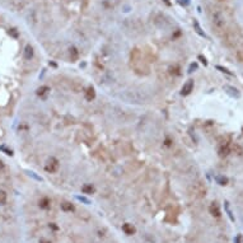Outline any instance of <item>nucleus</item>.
<instances>
[{"instance_id": "4", "label": "nucleus", "mask_w": 243, "mask_h": 243, "mask_svg": "<svg viewBox=\"0 0 243 243\" xmlns=\"http://www.w3.org/2000/svg\"><path fill=\"white\" fill-rule=\"evenodd\" d=\"M114 115H115V117L120 121V122H127V121L131 118V117L134 118V115H130L127 111H124V110H121V108H118V107L115 108Z\"/></svg>"}, {"instance_id": "28", "label": "nucleus", "mask_w": 243, "mask_h": 243, "mask_svg": "<svg viewBox=\"0 0 243 243\" xmlns=\"http://www.w3.org/2000/svg\"><path fill=\"white\" fill-rule=\"evenodd\" d=\"M0 150H4L6 155H13V152H12V150H9L8 148H5V146H0Z\"/></svg>"}, {"instance_id": "10", "label": "nucleus", "mask_w": 243, "mask_h": 243, "mask_svg": "<svg viewBox=\"0 0 243 243\" xmlns=\"http://www.w3.org/2000/svg\"><path fill=\"white\" fill-rule=\"evenodd\" d=\"M168 75L171 76H179L181 75V66L177 64H172L168 68Z\"/></svg>"}, {"instance_id": "30", "label": "nucleus", "mask_w": 243, "mask_h": 243, "mask_svg": "<svg viewBox=\"0 0 243 243\" xmlns=\"http://www.w3.org/2000/svg\"><path fill=\"white\" fill-rule=\"evenodd\" d=\"M241 239H242V236L238 234V236L236 237V239H234V243H241Z\"/></svg>"}, {"instance_id": "17", "label": "nucleus", "mask_w": 243, "mask_h": 243, "mask_svg": "<svg viewBox=\"0 0 243 243\" xmlns=\"http://www.w3.org/2000/svg\"><path fill=\"white\" fill-rule=\"evenodd\" d=\"M69 54H70V60L73 63L76 61L78 57H79V51H78V48L74 47V46H71L70 48H69Z\"/></svg>"}, {"instance_id": "29", "label": "nucleus", "mask_w": 243, "mask_h": 243, "mask_svg": "<svg viewBox=\"0 0 243 243\" xmlns=\"http://www.w3.org/2000/svg\"><path fill=\"white\" fill-rule=\"evenodd\" d=\"M78 200H80V201H83V202H85V204H89V200H88V199L82 197V196H78Z\"/></svg>"}, {"instance_id": "9", "label": "nucleus", "mask_w": 243, "mask_h": 243, "mask_svg": "<svg viewBox=\"0 0 243 243\" xmlns=\"http://www.w3.org/2000/svg\"><path fill=\"white\" fill-rule=\"evenodd\" d=\"M194 85H195L194 80H192V79H188L183 85H182V88H181V94H182V95H188V94H191V92L194 91Z\"/></svg>"}, {"instance_id": "31", "label": "nucleus", "mask_w": 243, "mask_h": 243, "mask_svg": "<svg viewBox=\"0 0 243 243\" xmlns=\"http://www.w3.org/2000/svg\"><path fill=\"white\" fill-rule=\"evenodd\" d=\"M3 169H4V162L0 160V171H3Z\"/></svg>"}, {"instance_id": "7", "label": "nucleus", "mask_w": 243, "mask_h": 243, "mask_svg": "<svg viewBox=\"0 0 243 243\" xmlns=\"http://www.w3.org/2000/svg\"><path fill=\"white\" fill-rule=\"evenodd\" d=\"M230 153V143L229 141H222L218 148V154L220 157H227Z\"/></svg>"}, {"instance_id": "8", "label": "nucleus", "mask_w": 243, "mask_h": 243, "mask_svg": "<svg viewBox=\"0 0 243 243\" xmlns=\"http://www.w3.org/2000/svg\"><path fill=\"white\" fill-rule=\"evenodd\" d=\"M223 89H224V92H227L230 97H233V98H241V92L236 88V87H233V85H228V84H225L224 87H223Z\"/></svg>"}, {"instance_id": "25", "label": "nucleus", "mask_w": 243, "mask_h": 243, "mask_svg": "<svg viewBox=\"0 0 243 243\" xmlns=\"http://www.w3.org/2000/svg\"><path fill=\"white\" fill-rule=\"evenodd\" d=\"M196 69H197V64H196V63L191 64V65H190V68H188V73H190V74H191V73H194V71L196 70Z\"/></svg>"}, {"instance_id": "19", "label": "nucleus", "mask_w": 243, "mask_h": 243, "mask_svg": "<svg viewBox=\"0 0 243 243\" xmlns=\"http://www.w3.org/2000/svg\"><path fill=\"white\" fill-rule=\"evenodd\" d=\"M51 206V201L48 197H42L40 200V207L41 209H48V207Z\"/></svg>"}, {"instance_id": "21", "label": "nucleus", "mask_w": 243, "mask_h": 243, "mask_svg": "<svg viewBox=\"0 0 243 243\" xmlns=\"http://www.w3.org/2000/svg\"><path fill=\"white\" fill-rule=\"evenodd\" d=\"M8 201V195L4 190H0V205H5Z\"/></svg>"}, {"instance_id": "14", "label": "nucleus", "mask_w": 243, "mask_h": 243, "mask_svg": "<svg viewBox=\"0 0 243 243\" xmlns=\"http://www.w3.org/2000/svg\"><path fill=\"white\" fill-rule=\"evenodd\" d=\"M122 230L125 232V234H127V236H133V234L135 233L134 225L130 224V223H125V224L122 225Z\"/></svg>"}, {"instance_id": "3", "label": "nucleus", "mask_w": 243, "mask_h": 243, "mask_svg": "<svg viewBox=\"0 0 243 243\" xmlns=\"http://www.w3.org/2000/svg\"><path fill=\"white\" fill-rule=\"evenodd\" d=\"M211 22H213V25L216 29H223L224 25H225V17H224V14L222 12L216 10L215 13H213Z\"/></svg>"}, {"instance_id": "26", "label": "nucleus", "mask_w": 243, "mask_h": 243, "mask_svg": "<svg viewBox=\"0 0 243 243\" xmlns=\"http://www.w3.org/2000/svg\"><path fill=\"white\" fill-rule=\"evenodd\" d=\"M197 59L200 60V61H201V63H202L205 66H207V60H206V57H205V56H202V55H199V56H197Z\"/></svg>"}, {"instance_id": "16", "label": "nucleus", "mask_w": 243, "mask_h": 243, "mask_svg": "<svg viewBox=\"0 0 243 243\" xmlns=\"http://www.w3.org/2000/svg\"><path fill=\"white\" fill-rule=\"evenodd\" d=\"M94 98H95V89L93 88V87H88V89H87V92H85V99L92 102Z\"/></svg>"}, {"instance_id": "20", "label": "nucleus", "mask_w": 243, "mask_h": 243, "mask_svg": "<svg viewBox=\"0 0 243 243\" xmlns=\"http://www.w3.org/2000/svg\"><path fill=\"white\" fill-rule=\"evenodd\" d=\"M82 192H83V194H85V195H91V194H93V192H94V186H93V185H89V183L84 185V186L82 187Z\"/></svg>"}, {"instance_id": "13", "label": "nucleus", "mask_w": 243, "mask_h": 243, "mask_svg": "<svg viewBox=\"0 0 243 243\" xmlns=\"http://www.w3.org/2000/svg\"><path fill=\"white\" fill-rule=\"evenodd\" d=\"M215 181H216V183L220 185V186H225V185H228V182H229L228 177H227V176H224V175H216V176H215Z\"/></svg>"}, {"instance_id": "18", "label": "nucleus", "mask_w": 243, "mask_h": 243, "mask_svg": "<svg viewBox=\"0 0 243 243\" xmlns=\"http://www.w3.org/2000/svg\"><path fill=\"white\" fill-rule=\"evenodd\" d=\"M48 92H50V87H47V85H42V87H40V88L36 91V94H37V95H40V97H43V95H46Z\"/></svg>"}, {"instance_id": "5", "label": "nucleus", "mask_w": 243, "mask_h": 243, "mask_svg": "<svg viewBox=\"0 0 243 243\" xmlns=\"http://www.w3.org/2000/svg\"><path fill=\"white\" fill-rule=\"evenodd\" d=\"M59 168H60V163H59V160L56 159V158H50L48 160H47V163L45 164V171L47 172V173H56L57 171H59Z\"/></svg>"}, {"instance_id": "32", "label": "nucleus", "mask_w": 243, "mask_h": 243, "mask_svg": "<svg viewBox=\"0 0 243 243\" xmlns=\"http://www.w3.org/2000/svg\"><path fill=\"white\" fill-rule=\"evenodd\" d=\"M188 3H190V0H185V5H186V4H188Z\"/></svg>"}, {"instance_id": "27", "label": "nucleus", "mask_w": 243, "mask_h": 243, "mask_svg": "<svg viewBox=\"0 0 243 243\" xmlns=\"http://www.w3.org/2000/svg\"><path fill=\"white\" fill-rule=\"evenodd\" d=\"M224 204H225V209H227V213H228V215H229V218H230V220H234V218H233V215H232V213H230V210H229V206H228V201H225Z\"/></svg>"}, {"instance_id": "6", "label": "nucleus", "mask_w": 243, "mask_h": 243, "mask_svg": "<svg viewBox=\"0 0 243 243\" xmlns=\"http://www.w3.org/2000/svg\"><path fill=\"white\" fill-rule=\"evenodd\" d=\"M190 192L196 196H202L205 195V187L202 186L201 182H196V183H194L190 187Z\"/></svg>"}, {"instance_id": "2", "label": "nucleus", "mask_w": 243, "mask_h": 243, "mask_svg": "<svg viewBox=\"0 0 243 243\" xmlns=\"http://www.w3.org/2000/svg\"><path fill=\"white\" fill-rule=\"evenodd\" d=\"M118 98L126 103H130V105H144L148 101L145 93H141L139 91H125L118 95Z\"/></svg>"}, {"instance_id": "22", "label": "nucleus", "mask_w": 243, "mask_h": 243, "mask_svg": "<svg viewBox=\"0 0 243 243\" xmlns=\"http://www.w3.org/2000/svg\"><path fill=\"white\" fill-rule=\"evenodd\" d=\"M194 28H195V31H196V33L197 34H200V36H202V37H206V34H205V32L201 29V27H200V24H199L196 21L194 22Z\"/></svg>"}, {"instance_id": "24", "label": "nucleus", "mask_w": 243, "mask_h": 243, "mask_svg": "<svg viewBox=\"0 0 243 243\" xmlns=\"http://www.w3.org/2000/svg\"><path fill=\"white\" fill-rule=\"evenodd\" d=\"M9 34H10L12 37H14V38H17V37L19 36V34H18V31H17L15 28H10V29H9Z\"/></svg>"}, {"instance_id": "1", "label": "nucleus", "mask_w": 243, "mask_h": 243, "mask_svg": "<svg viewBox=\"0 0 243 243\" xmlns=\"http://www.w3.org/2000/svg\"><path fill=\"white\" fill-rule=\"evenodd\" d=\"M130 66L137 75H149L150 74V66L149 63L143 55V52L139 48H134L130 52Z\"/></svg>"}, {"instance_id": "15", "label": "nucleus", "mask_w": 243, "mask_h": 243, "mask_svg": "<svg viewBox=\"0 0 243 243\" xmlns=\"http://www.w3.org/2000/svg\"><path fill=\"white\" fill-rule=\"evenodd\" d=\"M33 47L31 46V45H27L24 47V52H23V56H24V59L25 60H31L32 57H33Z\"/></svg>"}, {"instance_id": "23", "label": "nucleus", "mask_w": 243, "mask_h": 243, "mask_svg": "<svg viewBox=\"0 0 243 243\" xmlns=\"http://www.w3.org/2000/svg\"><path fill=\"white\" fill-rule=\"evenodd\" d=\"M215 68H216V70H219V71H222V73H224V74H227V75H230V76L233 75V73H232V71H229V70H228V69H227V68H224V66H220V65H216Z\"/></svg>"}, {"instance_id": "11", "label": "nucleus", "mask_w": 243, "mask_h": 243, "mask_svg": "<svg viewBox=\"0 0 243 243\" xmlns=\"http://www.w3.org/2000/svg\"><path fill=\"white\" fill-rule=\"evenodd\" d=\"M209 213H210L213 216H216V218H219V216L222 215L220 207H219L218 202H211V205L209 206Z\"/></svg>"}, {"instance_id": "12", "label": "nucleus", "mask_w": 243, "mask_h": 243, "mask_svg": "<svg viewBox=\"0 0 243 243\" xmlns=\"http://www.w3.org/2000/svg\"><path fill=\"white\" fill-rule=\"evenodd\" d=\"M60 207H61V210L64 213H71V211H74V205L71 202H69V201H63L61 204H60Z\"/></svg>"}]
</instances>
